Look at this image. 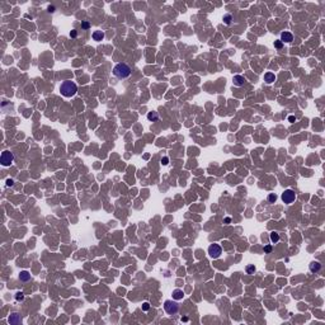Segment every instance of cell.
<instances>
[{"instance_id":"11","label":"cell","mask_w":325,"mask_h":325,"mask_svg":"<svg viewBox=\"0 0 325 325\" xmlns=\"http://www.w3.org/2000/svg\"><path fill=\"white\" fill-rule=\"evenodd\" d=\"M264 81H266L267 84H272V83L276 81V75L273 74V72H266V74H264Z\"/></svg>"},{"instance_id":"22","label":"cell","mask_w":325,"mask_h":325,"mask_svg":"<svg viewBox=\"0 0 325 325\" xmlns=\"http://www.w3.org/2000/svg\"><path fill=\"white\" fill-rule=\"evenodd\" d=\"M81 28H83V29H89V28H90V23H89V22H83V23H81Z\"/></svg>"},{"instance_id":"8","label":"cell","mask_w":325,"mask_h":325,"mask_svg":"<svg viewBox=\"0 0 325 325\" xmlns=\"http://www.w3.org/2000/svg\"><path fill=\"white\" fill-rule=\"evenodd\" d=\"M9 323L10 324H14V325H17V324H20L22 323V317H20V315H19L18 313H13L10 316H9Z\"/></svg>"},{"instance_id":"29","label":"cell","mask_w":325,"mask_h":325,"mask_svg":"<svg viewBox=\"0 0 325 325\" xmlns=\"http://www.w3.org/2000/svg\"><path fill=\"white\" fill-rule=\"evenodd\" d=\"M295 119H296V118H295L294 116H289V117H288V121H289V122H294Z\"/></svg>"},{"instance_id":"6","label":"cell","mask_w":325,"mask_h":325,"mask_svg":"<svg viewBox=\"0 0 325 325\" xmlns=\"http://www.w3.org/2000/svg\"><path fill=\"white\" fill-rule=\"evenodd\" d=\"M281 198H282V201L286 203V205H289V203H292L296 199V193L292 189H286L285 192L282 193Z\"/></svg>"},{"instance_id":"4","label":"cell","mask_w":325,"mask_h":325,"mask_svg":"<svg viewBox=\"0 0 325 325\" xmlns=\"http://www.w3.org/2000/svg\"><path fill=\"white\" fill-rule=\"evenodd\" d=\"M14 161V155L13 152L5 150L1 152V156H0V162H1L3 167H10L12 162Z\"/></svg>"},{"instance_id":"26","label":"cell","mask_w":325,"mask_h":325,"mask_svg":"<svg viewBox=\"0 0 325 325\" xmlns=\"http://www.w3.org/2000/svg\"><path fill=\"white\" fill-rule=\"evenodd\" d=\"M76 36H78V32H76V29H72L71 32H70V37H72V38H75Z\"/></svg>"},{"instance_id":"25","label":"cell","mask_w":325,"mask_h":325,"mask_svg":"<svg viewBox=\"0 0 325 325\" xmlns=\"http://www.w3.org/2000/svg\"><path fill=\"white\" fill-rule=\"evenodd\" d=\"M270 251H272V245L270 244L266 245V246H264V253H270Z\"/></svg>"},{"instance_id":"12","label":"cell","mask_w":325,"mask_h":325,"mask_svg":"<svg viewBox=\"0 0 325 325\" xmlns=\"http://www.w3.org/2000/svg\"><path fill=\"white\" fill-rule=\"evenodd\" d=\"M321 269V264L319 263V262H311L310 263V272L311 273H317L319 272V270Z\"/></svg>"},{"instance_id":"15","label":"cell","mask_w":325,"mask_h":325,"mask_svg":"<svg viewBox=\"0 0 325 325\" xmlns=\"http://www.w3.org/2000/svg\"><path fill=\"white\" fill-rule=\"evenodd\" d=\"M269 239H270V243L272 244H277L279 241V234L277 231H272L269 235Z\"/></svg>"},{"instance_id":"9","label":"cell","mask_w":325,"mask_h":325,"mask_svg":"<svg viewBox=\"0 0 325 325\" xmlns=\"http://www.w3.org/2000/svg\"><path fill=\"white\" fill-rule=\"evenodd\" d=\"M232 83H234L235 87H241V85H244L245 79H244V76H241V75H235L234 78H232Z\"/></svg>"},{"instance_id":"16","label":"cell","mask_w":325,"mask_h":325,"mask_svg":"<svg viewBox=\"0 0 325 325\" xmlns=\"http://www.w3.org/2000/svg\"><path fill=\"white\" fill-rule=\"evenodd\" d=\"M147 119L150 121V122H156V121L159 119V113L158 112H149L147 113Z\"/></svg>"},{"instance_id":"27","label":"cell","mask_w":325,"mask_h":325,"mask_svg":"<svg viewBox=\"0 0 325 325\" xmlns=\"http://www.w3.org/2000/svg\"><path fill=\"white\" fill-rule=\"evenodd\" d=\"M13 184H14V180L13 179H6V186L8 187H12Z\"/></svg>"},{"instance_id":"14","label":"cell","mask_w":325,"mask_h":325,"mask_svg":"<svg viewBox=\"0 0 325 325\" xmlns=\"http://www.w3.org/2000/svg\"><path fill=\"white\" fill-rule=\"evenodd\" d=\"M184 292L182 289H174L173 291V300H183Z\"/></svg>"},{"instance_id":"7","label":"cell","mask_w":325,"mask_h":325,"mask_svg":"<svg viewBox=\"0 0 325 325\" xmlns=\"http://www.w3.org/2000/svg\"><path fill=\"white\" fill-rule=\"evenodd\" d=\"M279 41H282V43H289V42H292V41H294V36H292V33L291 32H287V31H285V32H282L281 33V40Z\"/></svg>"},{"instance_id":"13","label":"cell","mask_w":325,"mask_h":325,"mask_svg":"<svg viewBox=\"0 0 325 325\" xmlns=\"http://www.w3.org/2000/svg\"><path fill=\"white\" fill-rule=\"evenodd\" d=\"M91 37H93L94 41H98V42H99V41H102L104 38V32L103 31H94L93 34H91Z\"/></svg>"},{"instance_id":"18","label":"cell","mask_w":325,"mask_h":325,"mask_svg":"<svg viewBox=\"0 0 325 325\" xmlns=\"http://www.w3.org/2000/svg\"><path fill=\"white\" fill-rule=\"evenodd\" d=\"M245 270H246L248 274H253L254 272H255V267H254V264H249V266H246V268H245Z\"/></svg>"},{"instance_id":"2","label":"cell","mask_w":325,"mask_h":325,"mask_svg":"<svg viewBox=\"0 0 325 325\" xmlns=\"http://www.w3.org/2000/svg\"><path fill=\"white\" fill-rule=\"evenodd\" d=\"M131 71H132L131 68L125 62L117 63V65L113 68V75L116 76L117 79H127L130 75H131Z\"/></svg>"},{"instance_id":"28","label":"cell","mask_w":325,"mask_h":325,"mask_svg":"<svg viewBox=\"0 0 325 325\" xmlns=\"http://www.w3.org/2000/svg\"><path fill=\"white\" fill-rule=\"evenodd\" d=\"M47 9H48V12H50V13H53V12H55V6H52V5H50Z\"/></svg>"},{"instance_id":"3","label":"cell","mask_w":325,"mask_h":325,"mask_svg":"<svg viewBox=\"0 0 325 325\" xmlns=\"http://www.w3.org/2000/svg\"><path fill=\"white\" fill-rule=\"evenodd\" d=\"M164 310L168 315H175L179 311V305L175 300H167L164 302Z\"/></svg>"},{"instance_id":"19","label":"cell","mask_w":325,"mask_h":325,"mask_svg":"<svg viewBox=\"0 0 325 325\" xmlns=\"http://www.w3.org/2000/svg\"><path fill=\"white\" fill-rule=\"evenodd\" d=\"M277 198H278V197H277V194H276V193H270L269 196H268V202H270V203H274L276 201H277Z\"/></svg>"},{"instance_id":"21","label":"cell","mask_w":325,"mask_h":325,"mask_svg":"<svg viewBox=\"0 0 325 325\" xmlns=\"http://www.w3.org/2000/svg\"><path fill=\"white\" fill-rule=\"evenodd\" d=\"M282 46H283L282 41H279V40H278V41H274V47H276V48L279 50V48H282Z\"/></svg>"},{"instance_id":"23","label":"cell","mask_w":325,"mask_h":325,"mask_svg":"<svg viewBox=\"0 0 325 325\" xmlns=\"http://www.w3.org/2000/svg\"><path fill=\"white\" fill-rule=\"evenodd\" d=\"M149 309H150V304L149 302H144L142 304V311H149Z\"/></svg>"},{"instance_id":"1","label":"cell","mask_w":325,"mask_h":325,"mask_svg":"<svg viewBox=\"0 0 325 325\" xmlns=\"http://www.w3.org/2000/svg\"><path fill=\"white\" fill-rule=\"evenodd\" d=\"M60 91H61V94L65 98H71V97H74V95L76 94V91H78V87H76V84L74 81L66 80V81H63L62 84L60 85Z\"/></svg>"},{"instance_id":"20","label":"cell","mask_w":325,"mask_h":325,"mask_svg":"<svg viewBox=\"0 0 325 325\" xmlns=\"http://www.w3.org/2000/svg\"><path fill=\"white\" fill-rule=\"evenodd\" d=\"M15 300H17V301H23L24 300V294H23V292H17V295H15Z\"/></svg>"},{"instance_id":"24","label":"cell","mask_w":325,"mask_h":325,"mask_svg":"<svg viewBox=\"0 0 325 325\" xmlns=\"http://www.w3.org/2000/svg\"><path fill=\"white\" fill-rule=\"evenodd\" d=\"M160 162H161L162 165H168V164H169V158H168V156H164V158H161Z\"/></svg>"},{"instance_id":"5","label":"cell","mask_w":325,"mask_h":325,"mask_svg":"<svg viewBox=\"0 0 325 325\" xmlns=\"http://www.w3.org/2000/svg\"><path fill=\"white\" fill-rule=\"evenodd\" d=\"M208 254L212 259H217L222 254V248L218 244H211L208 246Z\"/></svg>"},{"instance_id":"17","label":"cell","mask_w":325,"mask_h":325,"mask_svg":"<svg viewBox=\"0 0 325 325\" xmlns=\"http://www.w3.org/2000/svg\"><path fill=\"white\" fill-rule=\"evenodd\" d=\"M222 20H224V23H225V24L230 25V24H231V22H232V15H231V14H225V15H224V18H222Z\"/></svg>"},{"instance_id":"10","label":"cell","mask_w":325,"mask_h":325,"mask_svg":"<svg viewBox=\"0 0 325 325\" xmlns=\"http://www.w3.org/2000/svg\"><path fill=\"white\" fill-rule=\"evenodd\" d=\"M31 278H32L31 273L28 272V270H22V272L19 273V279H20L22 282H28Z\"/></svg>"}]
</instances>
